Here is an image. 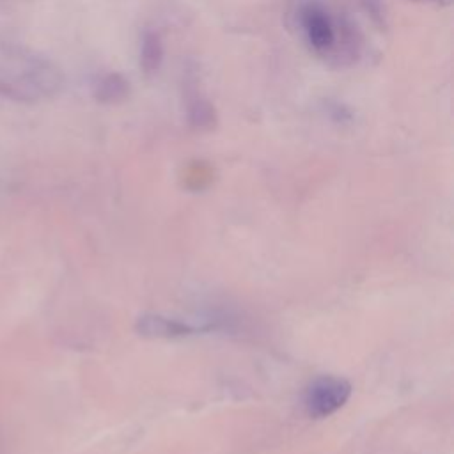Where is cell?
Instances as JSON below:
<instances>
[{
    "instance_id": "8",
    "label": "cell",
    "mask_w": 454,
    "mask_h": 454,
    "mask_svg": "<svg viewBox=\"0 0 454 454\" xmlns=\"http://www.w3.org/2000/svg\"><path fill=\"white\" fill-rule=\"evenodd\" d=\"M415 2L429 4V5H447V4H450V0H415Z\"/></svg>"
},
{
    "instance_id": "6",
    "label": "cell",
    "mask_w": 454,
    "mask_h": 454,
    "mask_svg": "<svg viewBox=\"0 0 454 454\" xmlns=\"http://www.w3.org/2000/svg\"><path fill=\"white\" fill-rule=\"evenodd\" d=\"M186 115L193 128H211L215 124V108L197 89L186 92Z\"/></svg>"
},
{
    "instance_id": "2",
    "label": "cell",
    "mask_w": 454,
    "mask_h": 454,
    "mask_svg": "<svg viewBox=\"0 0 454 454\" xmlns=\"http://www.w3.org/2000/svg\"><path fill=\"white\" fill-rule=\"evenodd\" d=\"M60 87V71L43 57L14 55L11 66L0 67V96L14 101L51 98Z\"/></svg>"
},
{
    "instance_id": "7",
    "label": "cell",
    "mask_w": 454,
    "mask_h": 454,
    "mask_svg": "<svg viewBox=\"0 0 454 454\" xmlns=\"http://www.w3.org/2000/svg\"><path fill=\"white\" fill-rule=\"evenodd\" d=\"M163 60V43L158 32L145 30L140 43V66L145 74L158 73Z\"/></svg>"
},
{
    "instance_id": "4",
    "label": "cell",
    "mask_w": 454,
    "mask_h": 454,
    "mask_svg": "<svg viewBox=\"0 0 454 454\" xmlns=\"http://www.w3.org/2000/svg\"><path fill=\"white\" fill-rule=\"evenodd\" d=\"M209 326H197L186 321H179L174 317H167L161 314H144L137 319V332L142 337L151 339H176V337H186L202 330H207Z\"/></svg>"
},
{
    "instance_id": "3",
    "label": "cell",
    "mask_w": 454,
    "mask_h": 454,
    "mask_svg": "<svg viewBox=\"0 0 454 454\" xmlns=\"http://www.w3.org/2000/svg\"><path fill=\"white\" fill-rule=\"evenodd\" d=\"M351 395V385L344 378L321 376L310 381L303 394V406L309 417L325 419L339 411Z\"/></svg>"
},
{
    "instance_id": "5",
    "label": "cell",
    "mask_w": 454,
    "mask_h": 454,
    "mask_svg": "<svg viewBox=\"0 0 454 454\" xmlns=\"http://www.w3.org/2000/svg\"><path fill=\"white\" fill-rule=\"evenodd\" d=\"M129 83L119 73H106L94 83L92 94L99 103H117L128 96Z\"/></svg>"
},
{
    "instance_id": "1",
    "label": "cell",
    "mask_w": 454,
    "mask_h": 454,
    "mask_svg": "<svg viewBox=\"0 0 454 454\" xmlns=\"http://www.w3.org/2000/svg\"><path fill=\"white\" fill-rule=\"evenodd\" d=\"M296 21L307 44L317 55H330L339 62L356 55L358 41L353 28L335 20L321 2L307 0L300 4Z\"/></svg>"
}]
</instances>
